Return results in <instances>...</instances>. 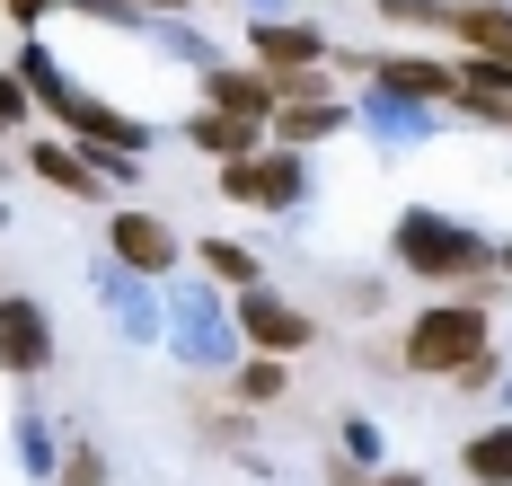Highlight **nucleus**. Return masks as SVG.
<instances>
[{
    "instance_id": "ddd939ff",
    "label": "nucleus",
    "mask_w": 512,
    "mask_h": 486,
    "mask_svg": "<svg viewBox=\"0 0 512 486\" xmlns=\"http://www.w3.org/2000/svg\"><path fill=\"white\" fill-rule=\"evenodd\" d=\"M265 124L283 133V151H301V142H327V133L345 124V107H336V98H283Z\"/></svg>"
},
{
    "instance_id": "0eeeda50",
    "label": "nucleus",
    "mask_w": 512,
    "mask_h": 486,
    "mask_svg": "<svg viewBox=\"0 0 512 486\" xmlns=\"http://www.w3.org/2000/svg\"><path fill=\"white\" fill-rule=\"evenodd\" d=\"M451 98H460L468 115H486V124H512V62L504 54H477L451 71Z\"/></svg>"
},
{
    "instance_id": "f3484780",
    "label": "nucleus",
    "mask_w": 512,
    "mask_h": 486,
    "mask_svg": "<svg viewBox=\"0 0 512 486\" xmlns=\"http://www.w3.org/2000/svg\"><path fill=\"white\" fill-rule=\"evenodd\" d=\"M283 389H292V372H283V354H256L248 372H239V398H248V407H274Z\"/></svg>"
},
{
    "instance_id": "4468645a",
    "label": "nucleus",
    "mask_w": 512,
    "mask_h": 486,
    "mask_svg": "<svg viewBox=\"0 0 512 486\" xmlns=\"http://www.w3.org/2000/svg\"><path fill=\"white\" fill-rule=\"evenodd\" d=\"M380 89L389 98H451V62H424V54H398V62H380Z\"/></svg>"
},
{
    "instance_id": "393cba45",
    "label": "nucleus",
    "mask_w": 512,
    "mask_h": 486,
    "mask_svg": "<svg viewBox=\"0 0 512 486\" xmlns=\"http://www.w3.org/2000/svg\"><path fill=\"white\" fill-rule=\"evenodd\" d=\"M362 486H424L415 469H380V478H362Z\"/></svg>"
},
{
    "instance_id": "1a4fd4ad",
    "label": "nucleus",
    "mask_w": 512,
    "mask_h": 486,
    "mask_svg": "<svg viewBox=\"0 0 512 486\" xmlns=\"http://www.w3.org/2000/svg\"><path fill=\"white\" fill-rule=\"evenodd\" d=\"M27 160H36V177H45L53 195H71V204H98L106 195V168L89 160V151H71V142H36Z\"/></svg>"
},
{
    "instance_id": "7ed1b4c3",
    "label": "nucleus",
    "mask_w": 512,
    "mask_h": 486,
    "mask_svg": "<svg viewBox=\"0 0 512 486\" xmlns=\"http://www.w3.org/2000/svg\"><path fill=\"white\" fill-rule=\"evenodd\" d=\"M53 115H62V124L89 142V160H98V168H133V151H151V124H133V115L98 107V98H80V89H71Z\"/></svg>"
},
{
    "instance_id": "20e7f679",
    "label": "nucleus",
    "mask_w": 512,
    "mask_h": 486,
    "mask_svg": "<svg viewBox=\"0 0 512 486\" xmlns=\"http://www.w3.org/2000/svg\"><path fill=\"white\" fill-rule=\"evenodd\" d=\"M45 363H53V319H45V301L0 292V372H9V380H36Z\"/></svg>"
},
{
    "instance_id": "a878e982",
    "label": "nucleus",
    "mask_w": 512,
    "mask_h": 486,
    "mask_svg": "<svg viewBox=\"0 0 512 486\" xmlns=\"http://www.w3.org/2000/svg\"><path fill=\"white\" fill-rule=\"evenodd\" d=\"M495 274H512V248H495Z\"/></svg>"
},
{
    "instance_id": "39448f33",
    "label": "nucleus",
    "mask_w": 512,
    "mask_h": 486,
    "mask_svg": "<svg viewBox=\"0 0 512 486\" xmlns=\"http://www.w3.org/2000/svg\"><path fill=\"white\" fill-rule=\"evenodd\" d=\"M239 327H248V345H256V354H283V363H292L309 336H318V327H309V310L274 301L265 283H248V292H239Z\"/></svg>"
},
{
    "instance_id": "6e6552de",
    "label": "nucleus",
    "mask_w": 512,
    "mask_h": 486,
    "mask_svg": "<svg viewBox=\"0 0 512 486\" xmlns=\"http://www.w3.org/2000/svg\"><path fill=\"white\" fill-rule=\"evenodd\" d=\"M186 142H195L204 160H248L256 142H265V124H256V115H230V107H195L186 115Z\"/></svg>"
},
{
    "instance_id": "4be33fe9",
    "label": "nucleus",
    "mask_w": 512,
    "mask_h": 486,
    "mask_svg": "<svg viewBox=\"0 0 512 486\" xmlns=\"http://www.w3.org/2000/svg\"><path fill=\"white\" fill-rule=\"evenodd\" d=\"M0 124H27V80L18 71H0Z\"/></svg>"
},
{
    "instance_id": "f8f14e48",
    "label": "nucleus",
    "mask_w": 512,
    "mask_h": 486,
    "mask_svg": "<svg viewBox=\"0 0 512 486\" xmlns=\"http://www.w3.org/2000/svg\"><path fill=\"white\" fill-rule=\"evenodd\" d=\"M204 89H212V107H230V115H256V124H265V115L283 107V89H274V71H212Z\"/></svg>"
},
{
    "instance_id": "412c9836",
    "label": "nucleus",
    "mask_w": 512,
    "mask_h": 486,
    "mask_svg": "<svg viewBox=\"0 0 512 486\" xmlns=\"http://www.w3.org/2000/svg\"><path fill=\"white\" fill-rule=\"evenodd\" d=\"M345 460H354V469H371V460H380V433L362 425V416H354V425H345Z\"/></svg>"
},
{
    "instance_id": "f03ea898",
    "label": "nucleus",
    "mask_w": 512,
    "mask_h": 486,
    "mask_svg": "<svg viewBox=\"0 0 512 486\" xmlns=\"http://www.w3.org/2000/svg\"><path fill=\"white\" fill-rule=\"evenodd\" d=\"M389 257L407 274H424V283H468V274L495 266V248H486L477 230H460L451 213H407L389 230Z\"/></svg>"
},
{
    "instance_id": "9d476101",
    "label": "nucleus",
    "mask_w": 512,
    "mask_h": 486,
    "mask_svg": "<svg viewBox=\"0 0 512 486\" xmlns=\"http://www.w3.org/2000/svg\"><path fill=\"white\" fill-rule=\"evenodd\" d=\"M115 257H124L133 274H168L177 266V230H168L159 213H115Z\"/></svg>"
},
{
    "instance_id": "a211bd4d",
    "label": "nucleus",
    "mask_w": 512,
    "mask_h": 486,
    "mask_svg": "<svg viewBox=\"0 0 512 486\" xmlns=\"http://www.w3.org/2000/svg\"><path fill=\"white\" fill-rule=\"evenodd\" d=\"M195 257H204V274H212V283H239V292L256 283V257H248V248H230V239H204Z\"/></svg>"
},
{
    "instance_id": "f257e3e1",
    "label": "nucleus",
    "mask_w": 512,
    "mask_h": 486,
    "mask_svg": "<svg viewBox=\"0 0 512 486\" xmlns=\"http://www.w3.org/2000/svg\"><path fill=\"white\" fill-rule=\"evenodd\" d=\"M407 372H433V380H460L477 354H495V310L486 301H433L407 319Z\"/></svg>"
},
{
    "instance_id": "6ab92c4d",
    "label": "nucleus",
    "mask_w": 512,
    "mask_h": 486,
    "mask_svg": "<svg viewBox=\"0 0 512 486\" xmlns=\"http://www.w3.org/2000/svg\"><path fill=\"white\" fill-rule=\"evenodd\" d=\"M62 486H106V460L89 442H71V460H62Z\"/></svg>"
},
{
    "instance_id": "9b49d317",
    "label": "nucleus",
    "mask_w": 512,
    "mask_h": 486,
    "mask_svg": "<svg viewBox=\"0 0 512 486\" xmlns=\"http://www.w3.org/2000/svg\"><path fill=\"white\" fill-rule=\"evenodd\" d=\"M327 54L318 45V27H283V18H256V62L283 80V71H309V62Z\"/></svg>"
},
{
    "instance_id": "dca6fc26",
    "label": "nucleus",
    "mask_w": 512,
    "mask_h": 486,
    "mask_svg": "<svg viewBox=\"0 0 512 486\" xmlns=\"http://www.w3.org/2000/svg\"><path fill=\"white\" fill-rule=\"evenodd\" d=\"M460 469H468L477 486H512V425L468 433V442H460Z\"/></svg>"
},
{
    "instance_id": "2eb2a0df",
    "label": "nucleus",
    "mask_w": 512,
    "mask_h": 486,
    "mask_svg": "<svg viewBox=\"0 0 512 486\" xmlns=\"http://www.w3.org/2000/svg\"><path fill=\"white\" fill-rule=\"evenodd\" d=\"M442 27H460L477 54H504L512 62V9H495V0H468V9H442Z\"/></svg>"
},
{
    "instance_id": "423d86ee",
    "label": "nucleus",
    "mask_w": 512,
    "mask_h": 486,
    "mask_svg": "<svg viewBox=\"0 0 512 486\" xmlns=\"http://www.w3.org/2000/svg\"><path fill=\"white\" fill-rule=\"evenodd\" d=\"M221 195L230 204H265V213H283L292 195H301V160H221Z\"/></svg>"
},
{
    "instance_id": "aec40b11",
    "label": "nucleus",
    "mask_w": 512,
    "mask_h": 486,
    "mask_svg": "<svg viewBox=\"0 0 512 486\" xmlns=\"http://www.w3.org/2000/svg\"><path fill=\"white\" fill-rule=\"evenodd\" d=\"M380 18H398V27H442V0H380Z\"/></svg>"
},
{
    "instance_id": "bb28decb",
    "label": "nucleus",
    "mask_w": 512,
    "mask_h": 486,
    "mask_svg": "<svg viewBox=\"0 0 512 486\" xmlns=\"http://www.w3.org/2000/svg\"><path fill=\"white\" fill-rule=\"evenodd\" d=\"M151 9H195V0H151Z\"/></svg>"
},
{
    "instance_id": "5701e85b",
    "label": "nucleus",
    "mask_w": 512,
    "mask_h": 486,
    "mask_svg": "<svg viewBox=\"0 0 512 486\" xmlns=\"http://www.w3.org/2000/svg\"><path fill=\"white\" fill-rule=\"evenodd\" d=\"M71 9H80V18H106V27H124V18H133L124 0H71Z\"/></svg>"
},
{
    "instance_id": "b1692460",
    "label": "nucleus",
    "mask_w": 512,
    "mask_h": 486,
    "mask_svg": "<svg viewBox=\"0 0 512 486\" xmlns=\"http://www.w3.org/2000/svg\"><path fill=\"white\" fill-rule=\"evenodd\" d=\"M0 9H9L18 27H45V18H53V0H0Z\"/></svg>"
}]
</instances>
